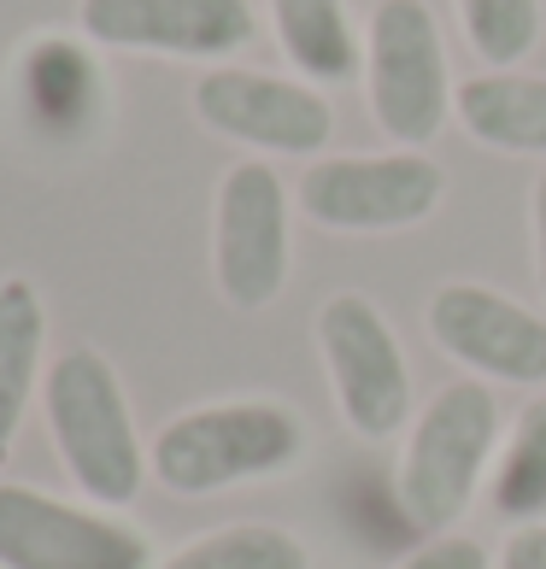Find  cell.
Masks as SVG:
<instances>
[{"label": "cell", "mask_w": 546, "mask_h": 569, "mask_svg": "<svg viewBox=\"0 0 546 569\" xmlns=\"http://www.w3.org/2000/svg\"><path fill=\"white\" fill-rule=\"evenodd\" d=\"M300 452H306V423L282 399H218V406L171 417L153 435L147 470L165 493L206 499L224 488H247V481L288 476Z\"/></svg>", "instance_id": "cell-3"}, {"label": "cell", "mask_w": 546, "mask_h": 569, "mask_svg": "<svg viewBox=\"0 0 546 569\" xmlns=\"http://www.w3.org/2000/svg\"><path fill=\"white\" fill-rule=\"evenodd\" d=\"M453 71L424 0H376L365 30V100L394 147H424L453 118Z\"/></svg>", "instance_id": "cell-4"}, {"label": "cell", "mask_w": 546, "mask_h": 569, "mask_svg": "<svg viewBox=\"0 0 546 569\" xmlns=\"http://www.w3.org/2000/svg\"><path fill=\"white\" fill-rule=\"evenodd\" d=\"M499 429V406L482 376H453L447 388L424 399V411L406 423L400 463H394V499L417 535H453V522L488 488Z\"/></svg>", "instance_id": "cell-1"}, {"label": "cell", "mask_w": 546, "mask_h": 569, "mask_svg": "<svg viewBox=\"0 0 546 569\" xmlns=\"http://www.w3.org/2000/svg\"><path fill=\"white\" fill-rule=\"evenodd\" d=\"M294 200L311 223L335 236H394V229H417L435 218V206L447 200V171L417 147L329 153L300 171Z\"/></svg>", "instance_id": "cell-6"}, {"label": "cell", "mask_w": 546, "mask_h": 569, "mask_svg": "<svg viewBox=\"0 0 546 569\" xmlns=\"http://www.w3.org/2000/svg\"><path fill=\"white\" fill-rule=\"evenodd\" d=\"M529 236H535V277H540V293H546V164L529 188Z\"/></svg>", "instance_id": "cell-21"}, {"label": "cell", "mask_w": 546, "mask_h": 569, "mask_svg": "<svg viewBox=\"0 0 546 569\" xmlns=\"http://www.w3.org/2000/svg\"><path fill=\"white\" fill-rule=\"evenodd\" d=\"M82 30L130 53L229 59L259 24L247 0H82Z\"/></svg>", "instance_id": "cell-11"}, {"label": "cell", "mask_w": 546, "mask_h": 569, "mask_svg": "<svg viewBox=\"0 0 546 569\" xmlns=\"http://www.w3.org/2000/svg\"><path fill=\"white\" fill-rule=\"evenodd\" d=\"M41 347H48V306L24 277L0 282V463L12 458V440L30 417L36 382L48 376L41 365Z\"/></svg>", "instance_id": "cell-14"}, {"label": "cell", "mask_w": 546, "mask_h": 569, "mask_svg": "<svg viewBox=\"0 0 546 569\" xmlns=\"http://www.w3.org/2000/svg\"><path fill=\"white\" fill-rule=\"evenodd\" d=\"M318 358L341 423L359 440H388L411 423V365L388 311L359 288H341L318 306Z\"/></svg>", "instance_id": "cell-5"}, {"label": "cell", "mask_w": 546, "mask_h": 569, "mask_svg": "<svg viewBox=\"0 0 546 569\" xmlns=\"http://www.w3.org/2000/svg\"><path fill=\"white\" fill-rule=\"evenodd\" d=\"M482 71H517L540 41V0H453Z\"/></svg>", "instance_id": "cell-18"}, {"label": "cell", "mask_w": 546, "mask_h": 569, "mask_svg": "<svg viewBox=\"0 0 546 569\" xmlns=\"http://www.w3.org/2000/svg\"><path fill=\"white\" fill-rule=\"evenodd\" d=\"M394 569H494V558H488V546L470 540V535H429Z\"/></svg>", "instance_id": "cell-19"}, {"label": "cell", "mask_w": 546, "mask_h": 569, "mask_svg": "<svg viewBox=\"0 0 546 569\" xmlns=\"http://www.w3.org/2000/svg\"><path fill=\"white\" fill-rule=\"evenodd\" d=\"M488 505L512 522H546V393L517 411L488 470Z\"/></svg>", "instance_id": "cell-16"}, {"label": "cell", "mask_w": 546, "mask_h": 569, "mask_svg": "<svg viewBox=\"0 0 546 569\" xmlns=\"http://www.w3.org/2000/svg\"><path fill=\"white\" fill-rule=\"evenodd\" d=\"M195 118L224 141L259 147V153H294L311 159L335 136V112L311 82L247 71V66H212L195 82Z\"/></svg>", "instance_id": "cell-9"}, {"label": "cell", "mask_w": 546, "mask_h": 569, "mask_svg": "<svg viewBox=\"0 0 546 569\" xmlns=\"http://www.w3.org/2000/svg\"><path fill=\"white\" fill-rule=\"evenodd\" d=\"M424 323L429 341L482 382H512V388L546 382V318L517 306L512 293L482 282H447L429 293Z\"/></svg>", "instance_id": "cell-10"}, {"label": "cell", "mask_w": 546, "mask_h": 569, "mask_svg": "<svg viewBox=\"0 0 546 569\" xmlns=\"http://www.w3.org/2000/svg\"><path fill=\"white\" fill-rule=\"evenodd\" d=\"M453 118L476 147L512 159H546V77L535 71H476L453 89Z\"/></svg>", "instance_id": "cell-13"}, {"label": "cell", "mask_w": 546, "mask_h": 569, "mask_svg": "<svg viewBox=\"0 0 546 569\" xmlns=\"http://www.w3.org/2000/svg\"><path fill=\"white\" fill-rule=\"evenodd\" d=\"M159 569H311V552L300 535L277 529V522H224V529L177 546Z\"/></svg>", "instance_id": "cell-17"}, {"label": "cell", "mask_w": 546, "mask_h": 569, "mask_svg": "<svg viewBox=\"0 0 546 569\" xmlns=\"http://www.w3.org/2000/svg\"><path fill=\"white\" fill-rule=\"evenodd\" d=\"M153 546L112 511H82L24 481H0V569H147Z\"/></svg>", "instance_id": "cell-8"}, {"label": "cell", "mask_w": 546, "mask_h": 569, "mask_svg": "<svg viewBox=\"0 0 546 569\" xmlns=\"http://www.w3.org/2000/svg\"><path fill=\"white\" fill-rule=\"evenodd\" d=\"M41 411H48L53 452L82 499L100 511L130 505L147 481V452L136 435V411L118 370L95 347H66L41 376Z\"/></svg>", "instance_id": "cell-2"}, {"label": "cell", "mask_w": 546, "mask_h": 569, "mask_svg": "<svg viewBox=\"0 0 546 569\" xmlns=\"http://www.w3.org/2000/svg\"><path fill=\"white\" fill-rule=\"evenodd\" d=\"M270 24L306 82H347L365 71V41L353 36L347 0H270Z\"/></svg>", "instance_id": "cell-15"}, {"label": "cell", "mask_w": 546, "mask_h": 569, "mask_svg": "<svg viewBox=\"0 0 546 569\" xmlns=\"http://www.w3.org/2000/svg\"><path fill=\"white\" fill-rule=\"evenodd\" d=\"M12 100H18V118H24L30 136L66 147V141H82L100 123L107 82H100V66L71 36H36L18 53Z\"/></svg>", "instance_id": "cell-12"}, {"label": "cell", "mask_w": 546, "mask_h": 569, "mask_svg": "<svg viewBox=\"0 0 546 569\" xmlns=\"http://www.w3.org/2000/svg\"><path fill=\"white\" fill-rule=\"evenodd\" d=\"M499 569H546V522H517L499 546Z\"/></svg>", "instance_id": "cell-20"}, {"label": "cell", "mask_w": 546, "mask_h": 569, "mask_svg": "<svg viewBox=\"0 0 546 569\" xmlns=\"http://www.w3.org/2000/svg\"><path fill=\"white\" fill-rule=\"evenodd\" d=\"M288 182L265 159L229 164L212 206V277L224 306L265 311L288 288Z\"/></svg>", "instance_id": "cell-7"}]
</instances>
